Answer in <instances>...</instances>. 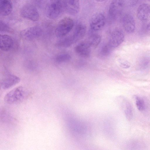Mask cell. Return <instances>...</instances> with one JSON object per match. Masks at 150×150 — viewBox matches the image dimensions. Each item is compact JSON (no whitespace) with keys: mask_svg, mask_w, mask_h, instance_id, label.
<instances>
[{"mask_svg":"<svg viewBox=\"0 0 150 150\" xmlns=\"http://www.w3.org/2000/svg\"><path fill=\"white\" fill-rule=\"evenodd\" d=\"M146 31L148 35L150 37V21L146 26Z\"/></svg>","mask_w":150,"mask_h":150,"instance_id":"27","label":"cell"},{"mask_svg":"<svg viewBox=\"0 0 150 150\" xmlns=\"http://www.w3.org/2000/svg\"><path fill=\"white\" fill-rule=\"evenodd\" d=\"M137 16L138 19L142 22H146L150 19V5L142 4L137 8Z\"/></svg>","mask_w":150,"mask_h":150,"instance_id":"12","label":"cell"},{"mask_svg":"<svg viewBox=\"0 0 150 150\" xmlns=\"http://www.w3.org/2000/svg\"><path fill=\"white\" fill-rule=\"evenodd\" d=\"M86 31V27L84 24L82 23L78 24L76 26L71 35L74 42L82 39L85 35Z\"/></svg>","mask_w":150,"mask_h":150,"instance_id":"15","label":"cell"},{"mask_svg":"<svg viewBox=\"0 0 150 150\" xmlns=\"http://www.w3.org/2000/svg\"><path fill=\"white\" fill-rule=\"evenodd\" d=\"M74 21L71 17L66 16L62 18L58 23L55 30L56 36L62 38L66 36L72 29Z\"/></svg>","mask_w":150,"mask_h":150,"instance_id":"2","label":"cell"},{"mask_svg":"<svg viewBox=\"0 0 150 150\" xmlns=\"http://www.w3.org/2000/svg\"><path fill=\"white\" fill-rule=\"evenodd\" d=\"M112 48L108 43L103 45L101 47L100 53L103 56H107L110 54Z\"/></svg>","mask_w":150,"mask_h":150,"instance_id":"22","label":"cell"},{"mask_svg":"<svg viewBox=\"0 0 150 150\" xmlns=\"http://www.w3.org/2000/svg\"><path fill=\"white\" fill-rule=\"evenodd\" d=\"M9 28L8 26L3 21H0V32H7L9 30Z\"/></svg>","mask_w":150,"mask_h":150,"instance_id":"24","label":"cell"},{"mask_svg":"<svg viewBox=\"0 0 150 150\" xmlns=\"http://www.w3.org/2000/svg\"><path fill=\"white\" fill-rule=\"evenodd\" d=\"M124 5V0H112L108 11L110 19L112 20H116L122 12Z\"/></svg>","mask_w":150,"mask_h":150,"instance_id":"5","label":"cell"},{"mask_svg":"<svg viewBox=\"0 0 150 150\" xmlns=\"http://www.w3.org/2000/svg\"><path fill=\"white\" fill-rule=\"evenodd\" d=\"M148 0L150 1V0Z\"/></svg>","mask_w":150,"mask_h":150,"instance_id":"29","label":"cell"},{"mask_svg":"<svg viewBox=\"0 0 150 150\" xmlns=\"http://www.w3.org/2000/svg\"><path fill=\"white\" fill-rule=\"evenodd\" d=\"M74 42L72 35L62 38L57 42L56 46L61 48L68 47L73 43Z\"/></svg>","mask_w":150,"mask_h":150,"instance_id":"18","label":"cell"},{"mask_svg":"<svg viewBox=\"0 0 150 150\" xmlns=\"http://www.w3.org/2000/svg\"><path fill=\"white\" fill-rule=\"evenodd\" d=\"M135 99L136 105L138 110L140 111L144 110L146 108V105L144 99L138 96H136Z\"/></svg>","mask_w":150,"mask_h":150,"instance_id":"21","label":"cell"},{"mask_svg":"<svg viewBox=\"0 0 150 150\" xmlns=\"http://www.w3.org/2000/svg\"><path fill=\"white\" fill-rule=\"evenodd\" d=\"M124 35L122 32L119 29H115L111 33L108 44L112 47H118L124 40Z\"/></svg>","mask_w":150,"mask_h":150,"instance_id":"9","label":"cell"},{"mask_svg":"<svg viewBox=\"0 0 150 150\" xmlns=\"http://www.w3.org/2000/svg\"><path fill=\"white\" fill-rule=\"evenodd\" d=\"M27 95V92L22 86L15 88L7 93L4 98V101L9 104H12L23 100Z\"/></svg>","mask_w":150,"mask_h":150,"instance_id":"3","label":"cell"},{"mask_svg":"<svg viewBox=\"0 0 150 150\" xmlns=\"http://www.w3.org/2000/svg\"><path fill=\"white\" fill-rule=\"evenodd\" d=\"M64 9L69 13L75 15L79 12V0H63Z\"/></svg>","mask_w":150,"mask_h":150,"instance_id":"11","label":"cell"},{"mask_svg":"<svg viewBox=\"0 0 150 150\" xmlns=\"http://www.w3.org/2000/svg\"><path fill=\"white\" fill-rule=\"evenodd\" d=\"M128 3L130 5L133 6L136 5L139 0H128Z\"/></svg>","mask_w":150,"mask_h":150,"instance_id":"26","label":"cell"},{"mask_svg":"<svg viewBox=\"0 0 150 150\" xmlns=\"http://www.w3.org/2000/svg\"><path fill=\"white\" fill-rule=\"evenodd\" d=\"M98 2H102L105 1V0H95Z\"/></svg>","mask_w":150,"mask_h":150,"instance_id":"28","label":"cell"},{"mask_svg":"<svg viewBox=\"0 0 150 150\" xmlns=\"http://www.w3.org/2000/svg\"><path fill=\"white\" fill-rule=\"evenodd\" d=\"M121 65L122 67L125 68H127L130 67V64L128 62L125 61H122L121 62Z\"/></svg>","mask_w":150,"mask_h":150,"instance_id":"25","label":"cell"},{"mask_svg":"<svg viewBox=\"0 0 150 150\" xmlns=\"http://www.w3.org/2000/svg\"><path fill=\"white\" fill-rule=\"evenodd\" d=\"M20 13L23 18L33 21H38L40 19V14L38 9L30 4L24 5L20 9Z\"/></svg>","mask_w":150,"mask_h":150,"instance_id":"4","label":"cell"},{"mask_svg":"<svg viewBox=\"0 0 150 150\" xmlns=\"http://www.w3.org/2000/svg\"><path fill=\"white\" fill-rule=\"evenodd\" d=\"M42 32V30L40 27L35 26L23 30L21 33V35L24 40L30 41L40 37Z\"/></svg>","mask_w":150,"mask_h":150,"instance_id":"7","label":"cell"},{"mask_svg":"<svg viewBox=\"0 0 150 150\" xmlns=\"http://www.w3.org/2000/svg\"><path fill=\"white\" fill-rule=\"evenodd\" d=\"M20 78L17 76L7 73L1 82V86L4 89H7L19 83Z\"/></svg>","mask_w":150,"mask_h":150,"instance_id":"10","label":"cell"},{"mask_svg":"<svg viewBox=\"0 0 150 150\" xmlns=\"http://www.w3.org/2000/svg\"><path fill=\"white\" fill-rule=\"evenodd\" d=\"M1 15L6 16L9 15L13 10V4L11 0H0Z\"/></svg>","mask_w":150,"mask_h":150,"instance_id":"17","label":"cell"},{"mask_svg":"<svg viewBox=\"0 0 150 150\" xmlns=\"http://www.w3.org/2000/svg\"><path fill=\"white\" fill-rule=\"evenodd\" d=\"M123 27L127 33H132L134 32L135 28V23L133 16L131 14H125L122 19Z\"/></svg>","mask_w":150,"mask_h":150,"instance_id":"13","label":"cell"},{"mask_svg":"<svg viewBox=\"0 0 150 150\" xmlns=\"http://www.w3.org/2000/svg\"><path fill=\"white\" fill-rule=\"evenodd\" d=\"M101 40V37L100 35L94 34L90 37L87 42L91 48H95L99 45Z\"/></svg>","mask_w":150,"mask_h":150,"instance_id":"19","label":"cell"},{"mask_svg":"<svg viewBox=\"0 0 150 150\" xmlns=\"http://www.w3.org/2000/svg\"><path fill=\"white\" fill-rule=\"evenodd\" d=\"M63 8V0H49L45 7V14L49 18L55 19L60 15Z\"/></svg>","mask_w":150,"mask_h":150,"instance_id":"1","label":"cell"},{"mask_svg":"<svg viewBox=\"0 0 150 150\" xmlns=\"http://www.w3.org/2000/svg\"><path fill=\"white\" fill-rule=\"evenodd\" d=\"M71 59V56L68 53H62L59 54L55 58L56 62L59 63L68 62Z\"/></svg>","mask_w":150,"mask_h":150,"instance_id":"20","label":"cell"},{"mask_svg":"<svg viewBox=\"0 0 150 150\" xmlns=\"http://www.w3.org/2000/svg\"><path fill=\"white\" fill-rule=\"evenodd\" d=\"M115 101L118 106L123 111L126 118L129 120H132L133 116V110L129 101L121 96L117 97Z\"/></svg>","mask_w":150,"mask_h":150,"instance_id":"6","label":"cell"},{"mask_svg":"<svg viewBox=\"0 0 150 150\" xmlns=\"http://www.w3.org/2000/svg\"><path fill=\"white\" fill-rule=\"evenodd\" d=\"M0 38L1 49L4 51L9 50L13 45V42L12 38L8 35H1Z\"/></svg>","mask_w":150,"mask_h":150,"instance_id":"16","label":"cell"},{"mask_svg":"<svg viewBox=\"0 0 150 150\" xmlns=\"http://www.w3.org/2000/svg\"><path fill=\"white\" fill-rule=\"evenodd\" d=\"M91 47L87 41L83 42L77 45L75 50L76 52L83 57H87L89 56L91 52Z\"/></svg>","mask_w":150,"mask_h":150,"instance_id":"14","label":"cell"},{"mask_svg":"<svg viewBox=\"0 0 150 150\" xmlns=\"http://www.w3.org/2000/svg\"><path fill=\"white\" fill-rule=\"evenodd\" d=\"M106 21V18L103 14L101 13H97L91 19L90 22V27L93 30H99L104 26Z\"/></svg>","mask_w":150,"mask_h":150,"instance_id":"8","label":"cell"},{"mask_svg":"<svg viewBox=\"0 0 150 150\" xmlns=\"http://www.w3.org/2000/svg\"><path fill=\"white\" fill-rule=\"evenodd\" d=\"M141 68L143 69L147 68L150 66V58L146 57L142 59L140 62Z\"/></svg>","mask_w":150,"mask_h":150,"instance_id":"23","label":"cell"}]
</instances>
